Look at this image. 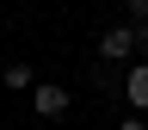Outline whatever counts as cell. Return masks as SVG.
<instances>
[{"label":"cell","instance_id":"1","mask_svg":"<svg viewBox=\"0 0 148 130\" xmlns=\"http://www.w3.org/2000/svg\"><path fill=\"white\" fill-rule=\"evenodd\" d=\"M99 56H105V62L136 56V25H105V31H99Z\"/></svg>","mask_w":148,"mask_h":130},{"label":"cell","instance_id":"2","mask_svg":"<svg viewBox=\"0 0 148 130\" xmlns=\"http://www.w3.org/2000/svg\"><path fill=\"white\" fill-rule=\"evenodd\" d=\"M31 111H37V118H62V111H68V93L56 87V81H43V87L31 93Z\"/></svg>","mask_w":148,"mask_h":130},{"label":"cell","instance_id":"3","mask_svg":"<svg viewBox=\"0 0 148 130\" xmlns=\"http://www.w3.org/2000/svg\"><path fill=\"white\" fill-rule=\"evenodd\" d=\"M123 99H130V105H148V62L123 68Z\"/></svg>","mask_w":148,"mask_h":130},{"label":"cell","instance_id":"4","mask_svg":"<svg viewBox=\"0 0 148 130\" xmlns=\"http://www.w3.org/2000/svg\"><path fill=\"white\" fill-rule=\"evenodd\" d=\"M0 81H6L12 93H25V87H31V62H6V74H0Z\"/></svg>","mask_w":148,"mask_h":130},{"label":"cell","instance_id":"5","mask_svg":"<svg viewBox=\"0 0 148 130\" xmlns=\"http://www.w3.org/2000/svg\"><path fill=\"white\" fill-rule=\"evenodd\" d=\"M123 12H130V25H142V19H148V0H123Z\"/></svg>","mask_w":148,"mask_h":130},{"label":"cell","instance_id":"6","mask_svg":"<svg viewBox=\"0 0 148 130\" xmlns=\"http://www.w3.org/2000/svg\"><path fill=\"white\" fill-rule=\"evenodd\" d=\"M136 50L148 56V19H142V25H136Z\"/></svg>","mask_w":148,"mask_h":130},{"label":"cell","instance_id":"7","mask_svg":"<svg viewBox=\"0 0 148 130\" xmlns=\"http://www.w3.org/2000/svg\"><path fill=\"white\" fill-rule=\"evenodd\" d=\"M117 130H148V124H142V118H123V124H117Z\"/></svg>","mask_w":148,"mask_h":130}]
</instances>
